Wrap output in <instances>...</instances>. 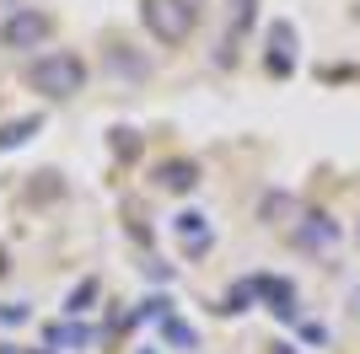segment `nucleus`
<instances>
[{
	"instance_id": "obj_1",
	"label": "nucleus",
	"mask_w": 360,
	"mask_h": 354,
	"mask_svg": "<svg viewBox=\"0 0 360 354\" xmlns=\"http://www.w3.org/2000/svg\"><path fill=\"white\" fill-rule=\"evenodd\" d=\"M27 81H32V91H44L49 103H65V97H75L86 86V65L75 54H38L27 65Z\"/></svg>"
},
{
	"instance_id": "obj_2",
	"label": "nucleus",
	"mask_w": 360,
	"mask_h": 354,
	"mask_svg": "<svg viewBox=\"0 0 360 354\" xmlns=\"http://www.w3.org/2000/svg\"><path fill=\"white\" fill-rule=\"evenodd\" d=\"M140 22H146V32L156 44H183L194 32L199 11H194V0H140Z\"/></svg>"
},
{
	"instance_id": "obj_3",
	"label": "nucleus",
	"mask_w": 360,
	"mask_h": 354,
	"mask_svg": "<svg viewBox=\"0 0 360 354\" xmlns=\"http://www.w3.org/2000/svg\"><path fill=\"white\" fill-rule=\"evenodd\" d=\"M54 38V16L38 11V6H22L0 22V48H11V54H27V48H44Z\"/></svg>"
},
{
	"instance_id": "obj_4",
	"label": "nucleus",
	"mask_w": 360,
	"mask_h": 354,
	"mask_svg": "<svg viewBox=\"0 0 360 354\" xmlns=\"http://www.w3.org/2000/svg\"><path fill=\"white\" fill-rule=\"evenodd\" d=\"M269 70L274 75L296 70V27H290V22H274L269 27Z\"/></svg>"
},
{
	"instance_id": "obj_5",
	"label": "nucleus",
	"mask_w": 360,
	"mask_h": 354,
	"mask_svg": "<svg viewBox=\"0 0 360 354\" xmlns=\"http://www.w3.org/2000/svg\"><path fill=\"white\" fill-rule=\"evenodd\" d=\"M172 225H178V236H188V258H199V252L210 247V221H205V209H178Z\"/></svg>"
},
{
	"instance_id": "obj_6",
	"label": "nucleus",
	"mask_w": 360,
	"mask_h": 354,
	"mask_svg": "<svg viewBox=\"0 0 360 354\" xmlns=\"http://www.w3.org/2000/svg\"><path fill=\"white\" fill-rule=\"evenodd\" d=\"M156 183L167 193H188V188H199V166L194 162H162L156 166Z\"/></svg>"
},
{
	"instance_id": "obj_7",
	"label": "nucleus",
	"mask_w": 360,
	"mask_h": 354,
	"mask_svg": "<svg viewBox=\"0 0 360 354\" xmlns=\"http://www.w3.org/2000/svg\"><path fill=\"white\" fill-rule=\"evenodd\" d=\"M296 236H301V242H307V247H328L333 236H339V225H333L328 215H307V225H301Z\"/></svg>"
},
{
	"instance_id": "obj_8",
	"label": "nucleus",
	"mask_w": 360,
	"mask_h": 354,
	"mask_svg": "<svg viewBox=\"0 0 360 354\" xmlns=\"http://www.w3.org/2000/svg\"><path fill=\"white\" fill-rule=\"evenodd\" d=\"M38 129H44V118H16V124H6V129H0V150L27 145V140H32Z\"/></svg>"
},
{
	"instance_id": "obj_9",
	"label": "nucleus",
	"mask_w": 360,
	"mask_h": 354,
	"mask_svg": "<svg viewBox=\"0 0 360 354\" xmlns=\"http://www.w3.org/2000/svg\"><path fill=\"white\" fill-rule=\"evenodd\" d=\"M108 70H119V75H146V59H140L129 44H113V48H108Z\"/></svg>"
},
{
	"instance_id": "obj_10",
	"label": "nucleus",
	"mask_w": 360,
	"mask_h": 354,
	"mask_svg": "<svg viewBox=\"0 0 360 354\" xmlns=\"http://www.w3.org/2000/svg\"><path fill=\"white\" fill-rule=\"evenodd\" d=\"M162 339H167V343H178V349H194V343H199L194 333L178 322V317H167V322H162Z\"/></svg>"
},
{
	"instance_id": "obj_11",
	"label": "nucleus",
	"mask_w": 360,
	"mask_h": 354,
	"mask_svg": "<svg viewBox=\"0 0 360 354\" xmlns=\"http://www.w3.org/2000/svg\"><path fill=\"white\" fill-rule=\"evenodd\" d=\"M91 295H97V280H81V284H75V295L65 301V311H86V301H91Z\"/></svg>"
},
{
	"instance_id": "obj_12",
	"label": "nucleus",
	"mask_w": 360,
	"mask_h": 354,
	"mask_svg": "<svg viewBox=\"0 0 360 354\" xmlns=\"http://www.w3.org/2000/svg\"><path fill=\"white\" fill-rule=\"evenodd\" d=\"M0 322H6V327L27 322V306H22V301H6V306H0Z\"/></svg>"
},
{
	"instance_id": "obj_13",
	"label": "nucleus",
	"mask_w": 360,
	"mask_h": 354,
	"mask_svg": "<svg viewBox=\"0 0 360 354\" xmlns=\"http://www.w3.org/2000/svg\"><path fill=\"white\" fill-rule=\"evenodd\" d=\"M355 306H360V290H355Z\"/></svg>"
},
{
	"instance_id": "obj_14",
	"label": "nucleus",
	"mask_w": 360,
	"mask_h": 354,
	"mask_svg": "<svg viewBox=\"0 0 360 354\" xmlns=\"http://www.w3.org/2000/svg\"><path fill=\"white\" fill-rule=\"evenodd\" d=\"M140 354H156V349H140Z\"/></svg>"
}]
</instances>
